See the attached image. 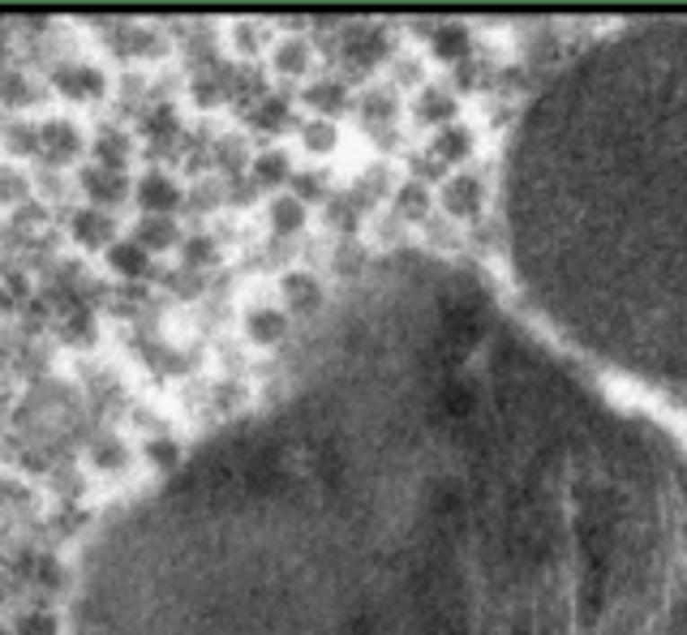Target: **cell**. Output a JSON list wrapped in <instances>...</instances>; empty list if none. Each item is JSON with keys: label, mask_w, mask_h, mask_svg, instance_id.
Returning a JSON list of instances; mask_svg holds the SVG:
<instances>
[{"label": "cell", "mask_w": 687, "mask_h": 635, "mask_svg": "<svg viewBox=\"0 0 687 635\" xmlns=\"http://www.w3.org/2000/svg\"><path fill=\"white\" fill-rule=\"evenodd\" d=\"M120 137L117 134H108V137H99V159H103V163H120Z\"/></svg>", "instance_id": "4fadbf2b"}, {"label": "cell", "mask_w": 687, "mask_h": 635, "mask_svg": "<svg viewBox=\"0 0 687 635\" xmlns=\"http://www.w3.org/2000/svg\"><path fill=\"white\" fill-rule=\"evenodd\" d=\"M82 185L91 198H103V202H117L120 193H125V181L117 172H108V168H86L82 172Z\"/></svg>", "instance_id": "5b68a950"}, {"label": "cell", "mask_w": 687, "mask_h": 635, "mask_svg": "<svg viewBox=\"0 0 687 635\" xmlns=\"http://www.w3.org/2000/svg\"><path fill=\"white\" fill-rule=\"evenodd\" d=\"M0 635H9V631H0Z\"/></svg>", "instance_id": "ac0fdd59"}, {"label": "cell", "mask_w": 687, "mask_h": 635, "mask_svg": "<svg viewBox=\"0 0 687 635\" xmlns=\"http://www.w3.org/2000/svg\"><path fill=\"white\" fill-rule=\"evenodd\" d=\"M507 236L568 340L687 386V22L610 35L542 91L511 151Z\"/></svg>", "instance_id": "7a4b0ae2"}, {"label": "cell", "mask_w": 687, "mask_h": 635, "mask_svg": "<svg viewBox=\"0 0 687 635\" xmlns=\"http://www.w3.org/2000/svg\"><path fill=\"white\" fill-rule=\"evenodd\" d=\"M0 95H4V99H26V86H22L18 77H9V82L0 86Z\"/></svg>", "instance_id": "9a60e30c"}, {"label": "cell", "mask_w": 687, "mask_h": 635, "mask_svg": "<svg viewBox=\"0 0 687 635\" xmlns=\"http://www.w3.org/2000/svg\"><path fill=\"white\" fill-rule=\"evenodd\" d=\"M151 460L163 463V468H172V463H177V446H172V443H155V446H151Z\"/></svg>", "instance_id": "5bb4252c"}, {"label": "cell", "mask_w": 687, "mask_h": 635, "mask_svg": "<svg viewBox=\"0 0 687 635\" xmlns=\"http://www.w3.org/2000/svg\"><path fill=\"white\" fill-rule=\"evenodd\" d=\"M86 635H687V460L472 275L383 262L99 545Z\"/></svg>", "instance_id": "6da1fadb"}, {"label": "cell", "mask_w": 687, "mask_h": 635, "mask_svg": "<svg viewBox=\"0 0 687 635\" xmlns=\"http://www.w3.org/2000/svg\"><path fill=\"white\" fill-rule=\"evenodd\" d=\"M13 305V296H9V288H0V309H9Z\"/></svg>", "instance_id": "e0dca14e"}, {"label": "cell", "mask_w": 687, "mask_h": 635, "mask_svg": "<svg viewBox=\"0 0 687 635\" xmlns=\"http://www.w3.org/2000/svg\"><path fill=\"white\" fill-rule=\"evenodd\" d=\"M22 193H26V181H22L18 172H9V168H0V198L13 202V198H22Z\"/></svg>", "instance_id": "7c38bea8"}, {"label": "cell", "mask_w": 687, "mask_h": 635, "mask_svg": "<svg viewBox=\"0 0 687 635\" xmlns=\"http://www.w3.org/2000/svg\"><path fill=\"white\" fill-rule=\"evenodd\" d=\"M142 236H146V241H163V236H168V232L159 228V224H146V228H142Z\"/></svg>", "instance_id": "2e32d148"}, {"label": "cell", "mask_w": 687, "mask_h": 635, "mask_svg": "<svg viewBox=\"0 0 687 635\" xmlns=\"http://www.w3.org/2000/svg\"><path fill=\"white\" fill-rule=\"evenodd\" d=\"M60 622L57 614H48V610H31V614H22L18 622V635H57Z\"/></svg>", "instance_id": "52a82bcc"}, {"label": "cell", "mask_w": 687, "mask_h": 635, "mask_svg": "<svg viewBox=\"0 0 687 635\" xmlns=\"http://www.w3.org/2000/svg\"><path fill=\"white\" fill-rule=\"evenodd\" d=\"M4 146L13 154L35 151V146H40V129H31V125H9V129H4Z\"/></svg>", "instance_id": "ba28073f"}, {"label": "cell", "mask_w": 687, "mask_h": 635, "mask_svg": "<svg viewBox=\"0 0 687 635\" xmlns=\"http://www.w3.org/2000/svg\"><path fill=\"white\" fill-rule=\"evenodd\" d=\"M108 262L117 270H125V275H137V270H142V250H137V245H112V250H108Z\"/></svg>", "instance_id": "30bf717a"}, {"label": "cell", "mask_w": 687, "mask_h": 635, "mask_svg": "<svg viewBox=\"0 0 687 635\" xmlns=\"http://www.w3.org/2000/svg\"><path fill=\"white\" fill-rule=\"evenodd\" d=\"M40 142L57 154V159H65V154H78L82 134H78V125H69V120H43V125H40Z\"/></svg>", "instance_id": "277c9868"}, {"label": "cell", "mask_w": 687, "mask_h": 635, "mask_svg": "<svg viewBox=\"0 0 687 635\" xmlns=\"http://www.w3.org/2000/svg\"><path fill=\"white\" fill-rule=\"evenodd\" d=\"M108 232H112V224H108L103 215H95V211L74 215V236H78L82 245H99V241H108Z\"/></svg>", "instance_id": "8992f818"}, {"label": "cell", "mask_w": 687, "mask_h": 635, "mask_svg": "<svg viewBox=\"0 0 687 635\" xmlns=\"http://www.w3.org/2000/svg\"><path fill=\"white\" fill-rule=\"evenodd\" d=\"M137 198H142V207H151V211H159V207H168V202H172L177 193L168 190L163 181H155V176H151V181H142V190H137Z\"/></svg>", "instance_id": "9c48e42d"}, {"label": "cell", "mask_w": 687, "mask_h": 635, "mask_svg": "<svg viewBox=\"0 0 687 635\" xmlns=\"http://www.w3.org/2000/svg\"><path fill=\"white\" fill-rule=\"evenodd\" d=\"M91 455H95L99 468H120V463H125V446H120L117 438H99Z\"/></svg>", "instance_id": "8fae6325"}, {"label": "cell", "mask_w": 687, "mask_h": 635, "mask_svg": "<svg viewBox=\"0 0 687 635\" xmlns=\"http://www.w3.org/2000/svg\"><path fill=\"white\" fill-rule=\"evenodd\" d=\"M57 86L69 99L99 95V91H103V74H95V69H82V65H60V69H57Z\"/></svg>", "instance_id": "3957f363"}]
</instances>
